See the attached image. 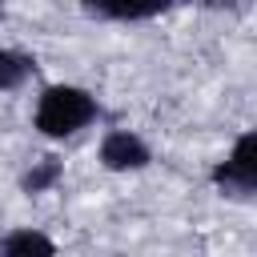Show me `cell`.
Returning <instances> with one entry per match:
<instances>
[{
  "label": "cell",
  "mask_w": 257,
  "mask_h": 257,
  "mask_svg": "<svg viewBox=\"0 0 257 257\" xmlns=\"http://www.w3.org/2000/svg\"><path fill=\"white\" fill-rule=\"evenodd\" d=\"M104 116L96 92H88L84 84H44L36 104H32V128L44 141H68L76 133H84L88 124H96Z\"/></svg>",
  "instance_id": "obj_1"
},
{
  "label": "cell",
  "mask_w": 257,
  "mask_h": 257,
  "mask_svg": "<svg viewBox=\"0 0 257 257\" xmlns=\"http://www.w3.org/2000/svg\"><path fill=\"white\" fill-rule=\"evenodd\" d=\"M209 181L229 201H253L257 197V128H245L233 137L229 153L209 169Z\"/></svg>",
  "instance_id": "obj_2"
},
{
  "label": "cell",
  "mask_w": 257,
  "mask_h": 257,
  "mask_svg": "<svg viewBox=\"0 0 257 257\" xmlns=\"http://www.w3.org/2000/svg\"><path fill=\"white\" fill-rule=\"evenodd\" d=\"M96 161H100L104 173L124 177V173L149 169V165H153V149H149V141H145L141 133H133V128H104V137H100V145H96Z\"/></svg>",
  "instance_id": "obj_3"
},
{
  "label": "cell",
  "mask_w": 257,
  "mask_h": 257,
  "mask_svg": "<svg viewBox=\"0 0 257 257\" xmlns=\"http://www.w3.org/2000/svg\"><path fill=\"white\" fill-rule=\"evenodd\" d=\"M173 4L169 0H84L80 12L92 20H112V24H145L165 16Z\"/></svg>",
  "instance_id": "obj_4"
},
{
  "label": "cell",
  "mask_w": 257,
  "mask_h": 257,
  "mask_svg": "<svg viewBox=\"0 0 257 257\" xmlns=\"http://www.w3.org/2000/svg\"><path fill=\"white\" fill-rule=\"evenodd\" d=\"M0 257H60V245L32 225H16L0 233Z\"/></svg>",
  "instance_id": "obj_5"
},
{
  "label": "cell",
  "mask_w": 257,
  "mask_h": 257,
  "mask_svg": "<svg viewBox=\"0 0 257 257\" xmlns=\"http://www.w3.org/2000/svg\"><path fill=\"white\" fill-rule=\"evenodd\" d=\"M40 72V60L24 48H4L0 44V92H16L24 88L32 76Z\"/></svg>",
  "instance_id": "obj_6"
},
{
  "label": "cell",
  "mask_w": 257,
  "mask_h": 257,
  "mask_svg": "<svg viewBox=\"0 0 257 257\" xmlns=\"http://www.w3.org/2000/svg\"><path fill=\"white\" fill-rule=\"evenodd\" d=\"M64 181V161L60 157H40V161H32L24 173H20V193L24 197H40V193H52L56 185Z\"/></svg>",
  "instance_id": "obj_7"
},
{
  "label": "cell",
  "mask_w": 257,
  "mask_h": 257,
  "mask_svg": "<svg viewBox=\"0 0 257 257\" xmlns=\"http://www.w3.org/2000/svg\"><path fill=\"white\" fill-rule=\"evenodd\" d=\"M0 12H4V4H0Z\"/></svg>",
  "instance_id": "obj_8"
}]
</instances>
